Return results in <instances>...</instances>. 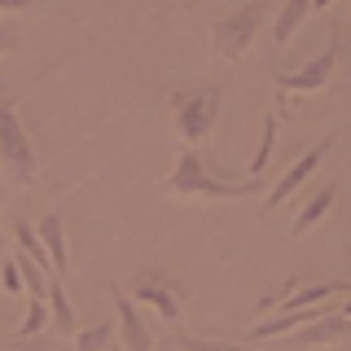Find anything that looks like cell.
Segmentation results:
<instances>
[{"mask_svg":"<svg viewBox=\"0 0 351 351\" xmlns=\"http://www.w3.org/2000/svg\"><path fill=\"white\" fill-rule=\"evenodd\" d=\"M162 193L202 197V202H237V197H255L259 180H255V176H246V180H228V176L215 171L197 149H184L180 162H176V171L162 180Z\"/></svg>","mask_w":351,"mask_h":351,"instance_id":"obj_1","label":"cell"},{"mask_svg":"<svg viewBox=\"0 0 351 351\" xmlns=\"http://www.w3.org/2000/svg\"><path fill=\"white\" fill-rule=\"evenodd\" d=\"M0 171H5V180L14 189H27L40 176V154L31 145V136L22 128V119H18V110H14L5 88H0Z\"/></svg>","mask_w":351,"mask_h":351,"instance_id":"obj_2","label":"cell"},{"mask_svg":"<svg viewBox=\"0 0 351 351\" xmlns=\"http://www.w3.org/2000/svg\"><path fill=\"white\" fill-rule=\"evenodd\" d=\"M272 5H277V0H246V5L233 9L228 18H219L211 27V53L224 58V62H237L241 53L250 49V40L259 36V27H263V18L272 14Z\"/></svg>","mask_w":351,"mask_h":351,"instance_id":"obj_3","label":"cell"},{"mask_svg":"<svg viewBox=\"0 0 351 351\" xmlns=\"http://www.w3.org/2000/svg\"><path fill=\"white\" fill-rule=\"evenodd\" d=\"M171 114H176V136L184 141V149H197L206 136H211V128L219 119V88L176 93L171 97Z\"/></svg>","mask_w":351,"mask_h":351,"instance_id":"obj_4","label":"cell"},{"mask_svg":"<svg viewBox=\"0 0 351 351\" xmlns=\"http://www.w3.org/2000/svg\"><path fill=\"white\" fill-rule=\"evenodd\" d=\"M128 299L136 303V307H149V312H154V316H162L167 325L180 321V294H176V285H171V281H162V277H154V272H141V277L132 281Z\"/></svg>","mask_w":351,"mask_h":351,"instance_id":"obj_5","label":"cell"},{"mask_svg":"<svg viewBox=\"0 0 351 351\" xmlns=\"http://www.w3.org/2000/svg\"><path fill=\"white\" fill-rule=\"evenodd\" d=\"M110 303H114V325H119L123 351H154V334L145 329V316H141V307L128 299L123 285H110Z\"/></svg>","mask_w":351,"mask_h":351,"instance_id":"obj_6","label":"cell"},{"mask_svg":"<svg viewBox=\"0 0 351 351\" xmlns=\"http://www.w3.org/2000/svg\"><path fill=\"white\" fill-rule=\"evenodd\" d=\"M334 66H338V44L329 40L321 58H312L307 66H299L290 75H277V93H321L329 84V75H334Z\"/></svg>","mask_w":351,"mask_h":351,"instance_id":"obj_7","label":"cell"},{"mask_svg":"<svg viewBox=\"0 0 351 351\" xmlns=\"http://www.w3.org/2000/svg\"><path fill=\"white\" fill-rule=\"evenodd\" d=\"M334 141H338V136L329 132V136L321 141V145H312L307 154H299V158H294V167H290V171H285L281 180H277V184L268 189V197H263V206H268V211H277V206L285 202V197H290V193H294V189H299V184L307 180V176H312L316 167H321V158L329 154V145H334Z\"/></svg>","mask_w":351,"mask_h":351,"instance_id":"obj_8","label":"cell"},{"mask_svg":"<svg viewBox=\"0 0 351 351\" xmlns=\"http://www.w3.org/2000/svg\"><path fill=\"white\" fill-rule=\"evenodd\" d=\"M343 338H351V321L338 312H321L316 321L299 325L290 338H281V351L285 347H329V343H343Z\"/></svg>","mask_w":351,"mask_h":351,"instance_id":"obj_9","label":"cell"},{"mask_svg":"<svg viewBox=\"0 0 351 351\" xmlns=\"http://www.w3.org/2000/svg\"><path fill=\"white\" fill-rule=\"evenodd\" d=\"M334 294H351L347 281H312V285H299V290L281 294L277 307L281 312H307V307H321L325 299H334Z\"/></svg>","mask_w":351,"mask_h":351,"instance_id":"obj_10","label":"cell"},{"mask_svg":"<svg viewBox=\"0 0 351 351\" xmlns=\"http://www.w3.org/2000/svg\"><path fill=\"white\" fill-rule=\"evenodd\" d=\"M321 312H325V307H307V312H277V316H268V321L250 325V343H272V338H290L299 325L316 321Z\"/></svg>","mask_w":351,"mask_h":351,"instance_id":"obj_11","label":"cell"},{"mask_svg":"<svg viewBox=\"0 0 351 351\" xmlns=\"http://www.w3.org/2000/svg\"><path fill=\"white\" fill-rule=\"evenodd\" d=\"M36 233H40V241H44V250H49L53 277H58V281H66V268H71V255H66V224H62V215H44Z\"/></svg>","mask_w":351,"mask_h":351,"instance_id":"obj_12","label":"cell"},{"mask_svg":"<svg viewBox=\"0 0 351 351\" xmlns=\"http://www.w3.org/2000/svg\"><path fill=\"white\" fill-rule=\"evenodd\" d=\"M334 197H338V184L329 180V184H321V189H316L312 197H307V202L299 206V215H294V224H290V237H303L307 228H316L321 224V215L329 211V206H334Z\"/></svg>","mask_w":351,"mask_h":351,"instance_id":"obj_13","label":"cell"},{"mask_svg":"<svg viewBox=\"0 0 351 351\" xmlns=\"http://www.w3.org/2000/svg\"><path fill=\"white\" fill-rule=\"evenodd\" d=\"M312 14V0H285L281 5V14H277V22H272V40L281 44H290L294 36H299V27H303V18Z\"/></svg>","mask_w":351,"mask_h":351,"instance_id":"obj_14","label":"cell"},{"mask_svg":"<svg viewBox=\"0 0 351 351\" xmlns=\"http://www.w3.org/2000/svg\"><path fill=\"white\" fill-rule=\"evenodd\" d=\"M114 343H119V325H114V316H106V321H97V325L75 329V351H110Z\"/></svg>","mask_w":351,"mask_h":351,"instance_id":"obj_15","label":"cell"},{"mask_svg":"<svg viewBox=\"0 0 351 351\" xmlns=\"http://www.w3.org/2000/svg\"><path fill=\"white\" fill-rule=\"evenodd\" d=\"M49 321L58 325V334H66V338H75V307H71V299H66V281H58L53 277L49 281Z\"/></svg>","mask_w":351,"mask_h":351,"instance_id":"obj_16","label":"cell"},{"mask_svg":"<svg viewBox=\"0 0 351 351\" xmlns=\"http://www.w3.org/2000/svg\"><path fill=\"white\" fill-rule=\"evenodd\" d=\"M14 241H18V255H27V259L36 263L40 272H49V277H53L49 250H44V241H40V233H36V224H27V219H18V224H14Z\"/></svg>","mask_w":351,"mask_h":351,"instance_id":"obj_17","label":"cell"},{"mask_svg":"<svg viewBox=\"0 0 351 351\" xmlns=\"http://www.w3.org/2000/svg\"><path fill=\"white\" fill-rule=\"evenodd\" d=\"M272 145H277V110L263 114V128H259V149H255V158H250V176H255V180H259V171L268 167Z\"/></svg>","mask_w":351,"mask_h":351,"instance_id":"obj_18","label":"cell"},{"mask_svg":"<svg viewBox=\"0 0 351 351\" xmlns=\"http://www.w3.org/2000/svg\"><path fill=\"white\" fill-rule=\"evenodd\" d=\"M49 325V299H27V321L14 329V338H40Z\"/></svg>","mask_w":351,"mask_h":351,"instance_id":"obj_19","label":"cell"},{"mask_svg":"<svg viewBox=\"0 0 351 351\" xmlns=\"http://www.w3.org/2000/svg\"><path fill=\"white\" fill-rule=\"evenodd\" d=\"M176 351H263V347H237V343H211V338H193V334H176Z\"/></svg>","mask_w":351,"mask_h":351,"instance_id":"obj_20","label":"cell"},{"mask_svg":"<svg viewBox=\"0 0 351 351\" xmlns=\"http://www.w3.org/2000/svg\"><path fill=\"white\" fill-rule=\"evenodd\" d=\"M0 285H5V294H18L22 290V272H18V255L5 259V272H0Z\"/></svg>","mask_w":351,"mask_h":351,"instance_id":"obj_21","label":"cell"},{"mask_svg":"<svg viewBox=\"0 0 351 351\" xmlns=\"http://www.w3.org/2000/svg\"><path fill=\"white\" fill-rule=\"evenodd\" d=\"M5 351H49V343H44V334L40 338H14V334H9Z\"/></svg>","mask_w":351,"mask_h":351,"instance_id":"obj_22","label":"cell"},{"mask_svg":"<svg viewBox=\"0 0 351 351\" xmlns=\"http://www.w3.org/2000/svg\"><path fill=\"white\" fill-rule=\"evenodd\" d=\"M18 49V31H5L0 27V53H14Z\"/></svg>","mask_w":351,"mask_h":351,"instance_id":"obj_23","label":"cell"},{"mask_svg":"<svg viewBox=\"0 0 351 351\" xmlns=\"http://www.w3.org/2000/svg\"><path fill=\"white\" fill-rule=\"evenodd\" d=\"M36 0H0V9H9V14H22V9H31Z\"/></svg>","mask_w":351,"mask_h":351,"instance_id":"obj_24","label":"cell"},{"mask_svg":"<svg viewBox=\"0 0 351 351\" xmlns=\"http://www.w3.org/2000/svg\"><path fill=\"white\" fill-rule=\"evenodd\" d=\"M329 5H334V0H312V9H329Z\"/></svg>","mask_w":351,"mask_h":351,"instance_id":"obj_25","label":"cell"},{"mask_svg":"<svg viewBox=\"0 0 351 351\" xmlns=\"http://www.w3.org/2000/svg\"><path fill=\"white\" fill-rule=\"evenodd\" d=\"M338 316H347V321H351V299H347V307H343V312H338Z\"/></svg>","mask_w":351,"mask_h":351,"instance_id":"obj_26","label":"cell"},{"mask_svg":"<svg viewBox=\"0 0 351 351\" xmlns=\"http://www.w3.org/2000/svg\"><path fill=\"white\" fill-rule=\"evenodd\" d=\"M110 351H123V347H119V343H114V347H110Z\"/></svg>","mask_w":351,"mask_h":351,"instance_id":"obj_27","label":"cell"}]
</instances>
